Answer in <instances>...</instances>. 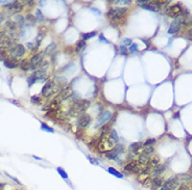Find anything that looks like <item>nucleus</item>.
I'll use <instances>...</instances> for the list:
<instances>
[{
	"label": "nucleus",
	"mask_w": 192,
	"mask_h": 190,
	"mask_svg": "<svg viewBox=\"0 0 192 190\" xmlns=\"http://www.w3.org/2000/svg\"><path fill=\"white\" fill-rule=\"evenodd\" d=\"M63 86H66V81L63 78L55 77L51 80H48L46 84L43 86L41 90V95L45 98H50L51 96L59 93V92L63 88Z\"/></svg>",
	"instance_id": "obj_1"
},
{
	"label": "nucleus",
	"mask_w": 192,
	"mask_h": 190,
	"mask_svg": "<svg viewBox=\"0 0 192 190\" xmlns=\"http://www.w3.org/2000/svg\"><path fill=\"white\" fill-rule=\"evenodd\" d=\"M189 181H190V176H188V174H178V176L166 180L163 183L160 190H176L181 185L188 184Z\"/></svg>",
	"instance_id": "obj_2"
},
{
	"label": "nucleus",
	"mask_w": 192,
	"mask_h": 190,
	"mask_svg": "<svg viewBox=\"0 0 192 190\" xmlns=\"http://www.w3.org/2000/svg\"><path fill=\"white\" fill-rule=\"evenodd\" d=\"M90 105H91V102L89 100H77V101H75L74 104L72 105V107H71V109H70L69 111V114H71V115H76V114H79V113H82L83 114V112H84L85 110H87L88 108L90 107Z\"/></svg>",
	"instance_id": "obj_3"
},
{
	"label": "nucleus",
	"mask_w": 192,
	"mask_h": 190,
	"mask_svg": "<svg viewBox=\"0 0 192 190\" xmlns=\"http://www.w3.org/2000/svg\"><path fill=\"white\" fill-rule=\"evenodd\" d=\"M127 12V7H112L108 12V18L113 22L120 23V20Z\"/></svg>",
	"instance_id": "obj_4"
},
{
	"label": "nucleus",
	"mask_w": 192,
	"mask_h": 190,
	"mask_svg": "<svg viewBox=\"0 0 192 190\" xmlns=\"http://www.w3.org/2000/svg\"><path fill=\"white\" fill-rule=\"evenodd\" d=\"M7 54L9 58H14V59L18 60L25 54V48L21 44H13L7 50Z\"/></svg>",
	"instance_id": "obj_5"
},
{
	"label": "nucleus",
	"mask_w": 192,
	"mask_h": 190,
	"mask_svg": "<svg viewBox=\"0 0 192 190\" xmlns=\"http://www.w3.org/2000/svg\"><path fill=\"white\" fill-rule=\"evenodd\" d=\"M123 150H124V146L123 144H116L114 148L105 152V156L108 159H111V160H116L118 158V156L123 153Z\"/></svg>",
	"instance_id": "obj_6"
},
{
	"label": "nucleus",
	"mask_w": 192,
	"mask_h": 190,
	"mask_svg": "<svg viewBox=\"0 0 192 190\" xmlns=\"http://www.w3.org/2000/svg\"><path fill=\"white\" fill-rule=\"evenodd\" d=\"M142 146H143V143L141 142H135V143H132L130 146V148H128V155H127V159L131 161H132V159L134 158V156H139V154L141 153V151H142Z\"/></svg>",
	"instance_id": "obj_7"
},
{
	"label": "nucleus",
	"mask_w": 192,
	"mask_h": 190,
	"mask_svg": "<svg viewBox=\"0 0 192 190\" xmlns=\"http://www.w3.org/2000/svg\"><path fill=\"white\" fill-rule=\"evenodd\" d=\"M165 12L167 14L168 17L176 19V18L180 17L182 15V12H183V7H182L180 4H174V5L169 6L168 9H166Z\"/></svg>",
	"instance_id": "obj_8"
},
{
	"label": "nucleus",
	"mask_w": 192,
	"mask_h": 190,
	"mask_svg": "<svg viewBox=\"0 0 192 190\" xmlns=\"http://www.w3.org/2000/svg\"><path fill=\"white\" fill-rule=\"evenodd\" d=\"M118 140H119V137H118L117 132H116L115 129H112V130L110 131V133H109L108 137H107V140H105V144H107L108 148L112 149V148H114L116 144H117Z\"/></svg>",
	"instance_id": "obj_9"
},
{
	"label": "nucleus",
	"mask_w": 192,
	"mask_h": 190,
	"mask_svg": "<svg viewBox=\"0 0 192 190\" xmlns=\"http://www.w3.org/2000/svg\"><path fill=\"white\" fill-rule=\"evenodd\" d=\"M72 95H73L72 87L70 86V85H66V86H64L60 90L59 93L57 95V97L59 98L61 101H63V100H67V99H69L70 97H72Z\"/></svg>",
	"instance_id": "obj_10"
},
{
	"label": "nucleus",
	"mask_w": 192,
	"mask_h": 190,
	"mask_svg": "<svg viewBox=\"0 0 192 190\" xmlns=\"http://www.w3.org/2000/svg\"><path fill=\"white\" fill-rule=\"evenodd\" d=\"M91 121H92V118H91V116L89 114H87V113H83V114L79 115V118H78V121H77L78 128H79V129L86 128V127H88V126L90 125Z\"/></svg>",
	"instance_id": "obj_11"
},
{
	"label": "nucleus",
	"mask_w": 192,
	"mask_h": 190,
	"mask_svg": "<svg viewBox=\"0 0 192 190\" xmlns=\"http://www.w3.org/2000/svg\"><path fill=\"white\" fill-rule=\"evenodd\" d=\"M111 115H112L111 111H109V110L103 111L102 114H100L99 118H97V121H96V124H95V128H98V127H100V126L105 125V124L108 123V121L111 118Z\"/></svg>",
	"instance_id": "obj_12"
},
{
	"label": "nucleus",
	"mask_w": 192,
	"mask_h": 190,
	"mask_svg": "<svg viewBox=\"0 0 192 190\" xmlns=\"http://www.w3.org/2000/svg\"><path fill=\"white\" fill-rule=\"evenodd\" d=\"M4 7L9 9V12H21L22 11H23V3H21V2H19V1H14V2L9 3V4H6Z\"/></svg>",
	"instance_id": "obj_13"
},
{
	"label": "nucleus",
	"mask_w": 192,
	"mask_h": 190,
	"mask_svg": "<svg viewBox=\"0 0 192 190\" xmlns=\"http://www.w3.org/2000/svg\"><path fill=\"white\" fill-rule=\"evenodd\" d=\"M44 54H45V52H39V53H36V54L31 57L30 63H31V65H32V71H34V72L37 69V65L44 59Z\"/></svg>",
	"instance_id": "obj_14"
},
{
	"label": "nucleus",
	"mask_w": 192,
	"mask_h": 190,
	"mask_svg": "<svg viewBox=\"0 0 192 190\" xmlns=\"http://www.w3.org/2000/svg\"><path fill=\"white\" fill-rule=\"evenodd\" d=\"M165 171H166V165H165V164H159V165H157L155 168H153V171H151L150 177H151V178L160 177V176H162L164 173H165Z\"/></svg>",
	"instance_id": "obj_15"
},
{
	"label": "nucleus",
	"mask_w": 192,
	"mask_h": 190,
	"mask_svg": "<svg viewBox=\"0 0 192 190\" xmlns=\"http://www.w3.org/2000/svg\"><path fill=\"white\" fill-rule=\"evenodd\" d=\"M164 182H165V181H164V178L162 176L153 178V181H151V189L157 190L158 188H161Z\"/></svg>",
	"instance_id": "obj_16"
},
{
	"label": "nucleus",
	"mask_w": 192,
	"mask_h": 190,
	"mask_svg": "<svg viewBox=\"0 0 192 190\" xmlns=\"http://www.w3.org/2000/svg\"><path fill=\"white\" fill-rule=\"evenodd\" d=\"M4 67L9 68V69H15V68H18L20 65V62L14 58H7L6 60L3 62Z\"/></svg>",
	"instance_id": "obj_17"
},
{
	"label": "nucleus",
	"mask_w": 192,
	"mask_h": 190,
	"mask_svg": "<svg viewBox=\"0 0 192 190\" xmlns=\"http://www.w3.org/2000/svg\"><path fill=\"white\" fill-rule=\"evenodd\" d=\"M159 161H160V159H159L158 156H151L150 158V160H148V162H147V165H146V167L151 169V171H153V168H155L157 165H159Z\"/></svg>",
	"instance_id": "obj_18"
},
{
	"label": "nucleus",
	"mask_w": 192,
	"mask_h": 190,
	"mask_svg": "<svg viewBox=\"0 0 192 190\" xmlns=\"http://www.w3.org/2000/svg\"><path fill=\"white\" fill-rule=\"evenodd\" d=\"M19 68L23 71H32V65L31 63H30V60H27V59L21 60Z\"/></svg>",
	"instance_id": "obj_19"
},
{
	"label": "nucleus",
	"mask_w": 192,
	"mask_h": 190,
	"mask_svg": "<svg viewBox=\"0 0 192 190\" xmlns=\"http://www.w3.org/2000/svg\"><path fill=\"white\" fill-rule=\"evenodd\" d=\"M14 19H15L14 23L16 24V26H17V27H19V28H21V27L23 26L24 22H25L24 17H23V16H21V15H16Z\"/></svg>",
	"instance_id": "obj_20"
},
{
	"label": "nucleus",
	"mask_w": 192,
	"mask_h": 190,
	"mask_svg": "<svg viewBox=\"0 0 192 190\" xmlns=\"http://www.w3.org/2000/svg\"><path fill=\"white\" fill-rule=\"evenodd\" d=\"M55 49H57V44H55V43H51V44H49L46 47V49H45L44 52L46 53V54L51 55V54H54V53Z\"/></svg>",
	"instance_id": "obj_21"
},
{
	"label": "nucleus",
	"mask_w": 192,
	"mask_h": 190,
	"mask_svg": "<svg viewBox=\"0 0 192 190\" xmlns=\"http://www.w3.org/2000/svg\"><path fill=\"white\" fill-rule=\"evenodd\" d=\"M108 171L111 174H113V176H115L116 178H118V179H122L123 178V174L119 173V171H117V169H115L114 167H109L108 168Z\"/></svg>",
	"instance_id": "obj_22"
},
{
	"label": "nucleus",
	"mask_w": 192,
	"mask_h": 190,
	"mask_svg": "<svg viewBox=\"0 0 192 190\" xmlns=\"http://www.w3.org/2000/svg\"><path fill=\"white\" fill-rule=\"evenodd\" d=\"M85 47H86V40H78V42L76 43V49H75V52L80 53L82 52V50L84 49Z\"/></svg>",
	"instance_id": "obj_23"
},
{
	"label": "nucleus",
	"mask_w": 192,
	"mask_h": 190,
	"mask_svg": "<svg viewBox=\"0 0 192 190\" xmlns=\"http://www.w3.org/2000/svg\"><path fill=\"white\" fill-rule=\"evenodd\" d=\"M30 101H31V103L34 104V105H41V104L43 103L42 98L39 97V96H31Z\"/></svg>",
	"instance_id": "obj_24"
},
{
	"label": "nucleus",
	"mask_w": 192,
	"mask_h": 190,
	"mask_svg": "<svg viewBox=\"0 0 192 190\" xmlns=\"http://www.w3.org/2000/svg\"><path fill=\"white\" fill-rule=\"evenodd\" d=\"M36 22H39V23H41V22L44 21V15L42 14V12L40 11V9H38V11L36 12Z\"/></svg>",
	"instance_id": "obj_25"
},
{
	"label": "nucleus",
	"mask_w": 192,
	"mask_h": 190,
	"mask_svg": "<svg viewBox=\"0 0 192 190\" xmlns=\"http://www.w3.org/2000/svg\"><path fill=\"white\" fill-rule=\"evenodd\" d=\"M35 82H37V76H36V73H32L31 75L28 77V79H27V83H28V86H31L32 84H34Z\"/></svg>",
	"instance_id": "obj_26"
},
{
	"label": "nucleus",
	"mask_w": 192,
	"mask_h": 190,
	"mask_svg": "<svg viewBox=\"0 0 192 190\" xmlns=\"http://www.w3.org/2000/svg\"><path fill=\"white\" fill-rule=\"evenodd\" d=\"M26 47L30 51H36L38 47H39V45H38L37 43H26Z\"/></svg>",
	"instance_id": "obj_27"
},
{
	"label": "nucleus",
	"mask_w": 192,
	"mask_h": 190,
	"mask_svg": "<svg viewBox=\"0 0 192 190\" xmlns=\"http://www.w3.org/2000/svg\"><path fill=\"white\" fill-rule=\"evenodd\" d=\"M25 21L28 22L30 25H32V24H35V22H36V18L32 16V15L28 14V15H26V17H25Z\"/></svg>",
	"instance_id": "obj_28"
},
{
	"label": "nucleus",
	"mask_w": 192,
	"mask_h": 190,
	"mask_svg": "<svg viewBox=\"0 0 192 190\" xmlns=\"http://www.w3.org/2000/svg\"><path fill=\"white\" fill-rule=\"evenodd\" d=\"M93 37H96V32L95 31L88 32V33H84V34H83V40H89V39H92Z\"/></svg>",
	"instance_id": "obj_29"
},
{
	"label": "nucleus",
	"mask_w": 192,
	"mask_h": 190,
	"mask_svg": "<svg viewBox=\"0 0 192 190\" xmlns=\"http://www.w3.org/2000/svg\"><path fill=\"white\" fill-rule=\"evenodd\" d=\"M41 128H42V130H44V131H47V132H50V133H54V130L52 128H50L49 126L46 125V124H44V123H42L41 124Z\"/></svg>",
	"instance_id": "obj_30"
},
{
	"label": "nucleus",
	"mask_w": 192,
	"mask_h": 190,
	"mask_svg": "<svg viewBox=\"0 0 192 190\" xmlns=\"http://www.w3.org/2000/svg\"><path fill=\"white\" fill-rule=\"evenodd\" d=\"M155 143H156V139L155 138H150V139H147L146 141H144L143 146H153V144H155Z\"/></svg>",
	"instance_id": "obj_31"
},
{
	"label": "nucleus",
	"mask_w": 192,
	"mask_h": 190,
	"mask_svg": "<svg viewBox=\"0 0 192 190\" xmlns=\"http://www.w3.org/2000/svg\"><path fill=\"white\" fill-rule=\"evenodd\" d=\"M57 173H59V174H60L61 177H62L63 179H65V180H67V179H68V174H66V171H65L63 168H61V167H59V168H57Z\"/></svg>",
	"instance_id": "obj_32"
},
{
	"label": "nucleus",
	"mask_w": 192,
	"mask_h": 190,
	"mask_svg": "<svg viewBox=\"0 0 192 190\" xmlns=\"http://www.w3.org/2000/svg\"><path fill=\"white\" fill-rule=\"evenodd\" d=\"M130 52L131 53H137L138 52V45L137 44H132L130 46Z\"/></svg>",
	"instance_id": "obj_33"
},
{
	"label": "nucleus",
	"mask_w": 192,
	"mask_h": 190,
	"mask_svg": "<svg viewBox=\"0 0 192 190\" xmlns=\"http://www.w3.org/2000/svg\"><path fill=\"white\" fill-rule=\"evenodd\" d=\"M119 51H120L121 54H123V55H126V54H127V49H126V47H125V46H123V45H120Z\"/></svg>",
	"instance_id": "obj_34"
},
{
	"label": "nucleus",
	"mask_w": 192,
	"mask_h": 190,
	"mask_svg": "<svg viewBox=\"0 0 192 190\" xmlns=\"http://www.w3.org/2000/svg\"><path fill=\"white\" fill-rule=\"evenodd\" d=\"M122 45L123 46H125V47L131 46V45H132V40L131 39H124L122 40Z\"/></svg>",
	"instance_id": "obj_35"
},
{
	"label": "nucleus",
	"mask_w": 192,
	"mask_h": 190,
	"mask_svg": "<svg viewBox=\"0 0 192 190\" xmlns=\"http://www.w3.org/2000/svg\"><path fill=\"white\" fill-rule=\"evenodd\" d=\"M150 2V0H137V4H139L140 6H143L145 4H147Z\"/></svg>",
	"instance_id": "obj_36"
},
{
	"label": "nucleus",
	"mask_w": 192,
	"mask_h": 190,
	"mask_svg": "<svg viewBox=\"0 0 192 190\" xmlns=\"http://www.w3.org/2000/svg\"><path fill=\"white\" fill-rule=\"evenodd\" d=\"M187 39L192 40V28L188 29V31H187Z\"/></svg>",
	"instance_id": "obj_37"
},
{
	"label": "nucleus",
	"mask_w": 192,
	"mask_h": 190,
	"mask_svg": "<svg viewBox=\"0 0 192 190\" xmlns=\"http://www.w3.org/2000/svg\"><path fill=\"white\" fill-rule=\"evenodd\" d=\"M114 3L115 4H130L131 1H128V0H125V1H115Z\"/></svg>",
	"instance_id": "obj_38"
},
{
	"label": "nucleus",
	"mask_w": 192,
	"mask_h": 190,
	"mask_svg": "<svg viewBox=\"0 0 192 190\" xmlns=\"http://www.w3.org/2000/svg\"><path fill=\"white\" fill-rule=\"evenodd\" d=\"M6 14H4V12H1V14H0V24L2 23V22L4 21V19H6Z\"/></svg>",
	"instance_id": "obj_39"
},
{
	"label": "nucleus",
	"mask_w": 192,
	"mask_h": 190,
	"mask_svg": "<svg viewBox=\"0 0 192 190\" xmlns=\"http://www.w3.org/2000/svg\"><path fill=\"white\" fill-rule=\"evenodd\" d=\"M35 3H36V2L32 1V0H31V1H26V4H27L28 6H34V5H35Z\"/></svg>",
	"instance_id": "obj_40"
},
{
	"label": "nucleus",
	"mask_w": 192,
	"mask_h": 190,
	"mask_svg": "<svg viewBox=\"0 0 192 190\" xmlns=\"http://www.w3.org/2000/svg\"><path fill=\"white\" fill-rule=\"evenodd\" d=\"M6 176H7V177H9V179H12V180H14V181H15V182H16V183H18V184H20V182H19V181H18V180H17L16 178H14V177H12V176H9V174H6Z\"/></svg>",
	"instance_id": "obj_41"
},
{
	"label": "nucleus",
	"mask_w": 192,
	"mask_h": 190,
	"mask_svg": "<svg viewBox=\"0 0 192 190\" xmlns=\"http://www.w3.org/2000/svg\"><path fill=\"white\" fill-rule=\"evenodd\" d=\"M100 40H103V42H105V43H107L108 42V40H105V39H103V37H102V34H100Z\"/></svg>",
	"instance_id": "obj_42"
},
{
	"label": "nucleus",
	"mask_w": 192,
	"mask_h": 190,
	"mask_svg": "<svg viewBox=\"0 0 192 190\" xmlns=\"http://www.w3.org/2000/svg\"><path fill=\"white\" fill-rule=\"evenodd\" d=\"M34 158L35 159H38V160H41V158H40V157H37V156H34Z\"/></svg>",
	"instance_id": "obj_43"
},
{
	"label": "nucleus",
	"mask_w": 192,
	"mask_h": 190,
	"mask_svg": "<svg viewBox=\"0 0 192 190\" xmlns=\"http://www.w3.org/2000/svg\"><path fill=\"white\" fill-rule=\"evenodd\" d=\"M1 187H2V186H1ZM1 187H0V190H2V189H1Z\"/></svg>",
	"instance_id": "obj_44"
},
{
	"label": "nucleus",
	"mask_w": 192,
	"mask_h": 190,
	"mask_svg": "<svg viewBox=\"0 0 192 190\" xmlns=\"http://www.w3.org/2000/svg\"><path fill=\"white\" fill-rule=\"evenodd\" d=\"M1 186H3V185H0V187H1Z\"/></svg>",
	"instance_id": "obj_45"
}]
</instances>
